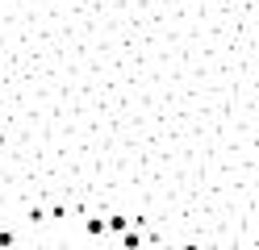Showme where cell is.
Masks as SVG:
<instances>
[{
	"instance_id": "6da1fadb",
	"label": "cell",
	"mask_w": 259,
	"mask_h": 250,
	"mask_svg": "<svg viewBox=\"0 0 259 250\" xmlns=\"http://www.w3.org/2000/svg\"><path fill=\"white\" fill-rule=\"evenodd\" d=\"M105 221H109V233H117V238H121V233H130V221H125L121 213H113V217H105Z\"/></svg>"
},
{
	"instance_id": "7a4b0ae2",
	"label": "cell",
	"mask_w": 259,
	"mask_h": 250,
	"mask_svg": "<svg viewBox=\"0 0 259 250\" xmlns=\"http://www.w3.org/2000/svg\"><path fill=\"white\" fill-rule=\"evenodd\" d=\"M121 246H125V250H142V238L130 229V233H121Z\"/></svg>"
},
{
	"instance_id": "3957f363",
	"label": "cell",
	"mask_w": 259,
	"mask_h": 250,
	"mask_svg": "<svg viewBox=\"0 0 259 250\" xmlns=\"http://www.w3.org/2000/svg\"><path fill=\"white\" fill-rule=\"evenodd\" d=\"M159 250H180V246H159Z\"/></svg>"
},
{
	"instance_id": "277c9868",
	"label": "cell",
	"mask_w": 259,
	"mask_h": 250,
	"mask_svg": "<svg viewBox=\"0 0 259 250\" xmlns=\"http://www.w3.org/2000/svg\"><path fill=\"white\" fill-rule=\"evenodd\" d=\"M180 250H197V246H180Z\"/></svg>"
}]
</instances>
